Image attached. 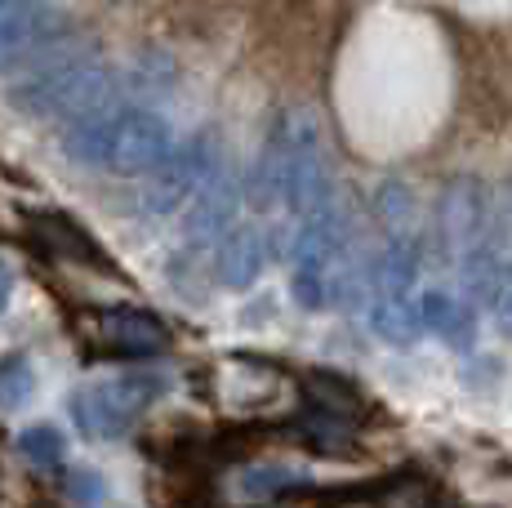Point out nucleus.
<instances>
[{"label": "nucleus", "instance_id": "18", "mask_svg": "<svg viewBox=\"0 0 512 508\" xmlns=\"http://www.w3.org/2000/svg\"><path fill=\"white\" fill-rule=\"evenodd\" d=\"M23 5H41V0H0V14H9V9H23Z\"/></svg>", "mask_w": 512, "mask_h": 508}, {"label": "nucleus", "instance_id": "9", "mask_svg": "<svg viewBox=\"0 0 512 508\" xmlns=\"http://www.w3.org/2000/svg\"><path fill=\"white\" fill-rule=\"evenodd\" d=\"M98 339L107 353L121 357H156L170 348V330L143 308H103L98 317Z\"/></svg>", "mask_w": 512, "mask_h": 508}, {"label": "nucleus", "instance_id": "13", "mask_svg": "<svg viewBox=\"0 0 512 508\" xmlns=\"http://www.w3.org/2000/svg\"><path fill=\"white\" fill-rule=\"evenodd\" d=\"M18 455L36 468H58L67 459V437L54 424H27L18 433Z\"/></svg>", "mask_w": 512, "mask_h": 508}, {"label": "nucleus", "instance_id": "5", "mask_svg": "<svg viewBox=\"0 0 512 508\" xmlns=\"http://www.w3.org/2000/svg\"><path fill=\"white\" fill-rule=\"evenodd\" d=\"M339 268H343V219L339 210H321L299 223L294 237V277L290 290L308 312L326 308L339 290Z\"/></svg>", "mask_w": 512, "mask_h": 508}, {"label": "nucleus", "instance_id": "3", "mask_svg": "<svg viewBox=\"0 0 512 508\" xmlns=\"http://www.w3.org/2000/svg\"><path fill=\"white\" fill-rule=\"evenodd\" d=\"M121 76L81 50H58L49 63H36L23 81L9 90V107L32 121H85V116L112 107Z\"/></svg>", "mask_w": 512, "mask_h": 508}, {"label": "nucleus", "instance_id": "10", "mask_svg": "<svg viewBox=\"0 0 512 508\" xmlns=\"http://www.w3.org/2000/svg\"><path fill=\"white\" fill-rule=\"evenodd\" d=\"M263 268H268V241H263V232L250 228V223L232 228L228 237L214 246V277H219V286L245 290L263 277Z\"/></svg>", "mask_w": 512, "mask_h": 508}, {"label": "nucleus", "instance_id": "16", "mask_svg": "<svg viewBox=\"0 0 512 508\" xmlns=\"http://www.w3.org/2000/svg\"><path fill=\"white\" fill-rule=\"evenodd\" d=\"M490 308H495V321H499V326H504L508 335H512V272H508V277H499Z\"/></svg>", "mask_w": 512, "mask_h": 508}, {"label": "nucleus", "instance_id": "17", "mask_svg": "<svg viewBox=\"0 0 512 508\" xmlns=\"http://www.w3.org/2000/svg\"><path fill=\"white\" fill-rule=\"evenodd\" d=\"M9 299H14V268H9V259L0 254V312L9 308Z\"/></svg>", "mask_w": 512, "mask_h": 508}, {"label": "nucleus", "instance_id": "11", "mask_svg": "<svg viewBox=\"0 0 512 508\" xmlns=\"http://www.w3.org/2000/svg\"><path fill=\"white\" fill-rule=\"evenodd\" d=\"M441 232H446L450 246L464 254H477L486 246V241H481V232H486V205H481L472 183H459L446 197V205H441Z\"/></svg>", "mask_w": 512, "mask_h": 508}, {"label": "nucleus", "instance_id": "6", "mask_svg": "<svg viewBox=\"0 0 512 508\" xmlns=\"http://www.w3.org/2000/svg\"><path fill=\"white\" fill-rule=\"evenodd\" d=\"M219 174V161H214V139H192L183 148L170 152V161H161L147 183L139 188V214L143 219H170L174 210L192 205L201 197V188Z\"/></svg>", "mask_w": 512, "mask_h": 508}, {"label": "nucleus", "instance_id": "8", "mask_svg": "<svg viewBox=\"0 0 512 508\" xmlns=\"http://www.w3.org/2000/svg\"><path fill=\"white\" fill-rule=\"evenodd\" d=\"M236 205H241V183H236L232 174H214L201 188V197L192 201V214H187V223H183V246L187 250L219 246L236 228Z\"/></svg>", "mask_w": 512, "mask_h": 508}, {"label": "nucleus", "instance_id": "14", "mask_svg": "<svg viewBox=\"0 0 512 508\" xmlns=\"http://www.w3.org/2000/svg\"><path fill=\"white\" fill-rule=\"evenodd\" d=\"M36 397V370L27 357L0 361V410H23Z\"/></svg>", "mask_w": 512, "mask_h": 508}, {"label": "nucleus", "instance_id": "7", "mask_svg": "<svg viewBox=\"0 0 512 508\" xmlns=\"http://www.w3.org/2000/svg\"><path fill=\"white\" fill-rule=\"evenodd\" d=\"M67 18L54 5H23L0 14V72H14V67H36V58H45L63 41Z\"/></svg>", "mask_w": 512, "mask_h": 508}, {"label": "nucleus", "instance_id": "12", "mask_svg": "<svg viewBox=\"0 0 512 508\" xmlns=\"http://www.w3.org/2000/svg\"><path fill=\"white\" fill-rule=\"evenodd\" d=\"M299 486H303V477L294 473V468H285V464H254V468H245L241 473V495L250 504L281 500V495L299 491Z\"/></svg>", "mask_w": 512, "mask_h": 508}, {"label": "nucleus", "instance_id": "2", "mask_svg": "<svg viewBox=\"0 0 512 508\" xmlns=\"http://www.w3.org/2000/svg\"><path fill=\"white\" fill-rule=\"evenodd\" d=\"M174 143V125L161 112L143 103H125V107H103V112L72 121L63 134V156L81 170H103V174H152L161 161H170Z\"/></svg>", "mask_w": 512, "mask_h": 508}, {"label": "nucleus", "instance_id": "15", "mask_svg": "<svg viewBox=\"0 0 512 508\" xmlns=\"http://www.w3.org/2000/svg\"><path fill=\"white\" fill-rule=\"evenodd\" d=\"M67 491H72V500L81 508H98L107 500V482L98 468H76V473L67 477Z\"/></svg>", "mask_w": 512, "mask_h": 508}, {"label": "nucleus", "instance_id": "1", "mask_svg": "<svg viewBox=\"0 0 512 508\" xmlns=\"http://www.w3.org/2000/svg\"><path fill=\"white\" fill-rule=\"evenodd\" d=\"M259 197L299 214V223L334 205V170L317 112L285 107L272 121V134L259 156Z\"/></svg>", "mask_w": 512, "mask_h": 508}, {"label": "nucleus", "instance_id": "4", "mask_svg": "<svg viewBox=\"0 0 512 508\" xmlns=\"http://www.w3.org/2000/svg\"><path fill=\"white\" fill-rule=\"evenodd\" d=\"M161 393H165L161 375H152V370H125V375L76 388L67 410H72L76 428H81L85 437L112 442V437L130 433V428L139 424V415H147Z\"/></svg>", "mask_w": 512, "mask_h": 508}]
</instances>
